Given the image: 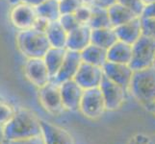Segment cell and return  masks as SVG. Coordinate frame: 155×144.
I'll list each match as a JSON object with an SVG mask.
<instances>
[{
    "label": "cell",
    "instance_id": "f35d334b",
    "mask_svg": "<svg viewBox=\"0 0 155 144\" xmlns=\"http://www.w3.org/2000/svg\"><path fill=\"white\" fill-rule=\"evenodd\" d=\"M149 140H150V144H155V135L149 136Z\"/></svg>",
    "mask_w": 155,
    "mask_h": 144
},
{
    "label": "cell",
    "instance_id": "5b68a950",
    "mask_svg": "<svg viewBox=\"0 0 155 144\" xmlns=\"http://www.w3.org/2000/svg\"><path fill=\"white\" fill-rule=\"evenodd\" d=\"M79 110L90 119H97L104 114L106 106L99 88L84 90Z\"/></svg>",
    "mask_w": 155,
    "mask_h": 144
},
{
    "label": "cell",
    "instance_id": "83f0119b",
    "mask_svg": "<svg viewBox=\"0 0 155 144\" xmlns=\"http://www.w3.org/2000/svg\"><path fill=\"white\" fill-rule=\"evenodd\" d=\"M117 3L124 5V7L131 10L138 17H142L146 5L143 0H117Z\"/></svg>",
    "mask_w": 155,
    "mask_h": 144
},
{
    "label": "cell",
    "instance_id": "4fadbf2b",
    "mask_svg": "<svg viewBox=\"0 0 155 144\" xmlns=\"http://www.w3.org/2000/svg\"><path fill=\"white\" fill-rule=\"evenodd\" d=\"M60 88L65 110L71 111L79 110L84 89L74 80H71V81H67L61 84Z\"/></svg>",
    "mask_w": 155,
    "mask_h": 144
},
{
    "label": "cell",
    "instance_id": "7bdbcfd3",
    "mask_svg": "<svg viewBox=\"0 0 155 144\" xmlns=\"http://www.w3.org/2000/svg\"><path fill=\"white\" fill-rule=\"evenodd\" d=\"M154 67H155V62H154Z\"/></svg>",
    "mask_w": 155,
    "mask_h": 144
},
{
    "label": "cell",
    "instance_id": "9a60e30c",
    "mask_svg": "<svg viewBox=\"0 0 155 144\" xmlns=\"http://www.w3.org/2000/svg\"><path fill=\"white\" fill-rule=\"evenodd\" d=\"M92 43V28L89 25H80L71 31L68 36L67 49L81 52Z\"/></svg>",
    "mask_w": 155,
    "mask_h": 144
},
{
    "label": "cell",
    "instance_id": "ba28073f",
    "mask_svg": "<svg viewBox=\"0 0 155 144\" xmlns=\"http://www.w3.org/2000/svg\"><path fill=\"white\" fill-rule=\"evenodd\" d=\"M38 18L36 8L25 3H19L12 6L9 14L10 22L18 31L33 28Z\"/></svg>",
    "mask_w": 155,
    "mask_h": 144
},
{
    "label": "cell",
    "instance_id": "2e32d148",
    "mask_svg": "<svg viewBox=\"0 0 155 144\" xmlns=\"http://www.w3.org/2000/svg\"><path fill=\"white\" fill-rule=\"evenodd\" d=\"M119 40L133 45L143 36L142 18L138 17L122 25L115 27Z\"/></svg>",
    "mask_w": 155,
    "mask_h": 144
},
{
    "label": "cell",
    "instance_id": "4316f807",
    "mask_svg": "<svg viewBox=\"0 0 155 144\" xmlns=\"http://www.w3.org/2000/svg\"><path fill=\"white\" fill-rule=\"evenodd\" d=\"M59 21L62 24V26L66 29V31L68 33H69L71 31L76 29L77 27H79L80 24L79 21L77 20L75 14H61L60 18H59Z\"/></svg>",
    "mask_w": 155,
    "mask_h": 144
},
{
    "label": "cell",
    "instance_id": "8992f818",
    "mask_svg": "<svg viewBox=\"0 0 155 144\" xmlns=\"http://www.w3.org/2000/svg\"><path fill=\"white\" fill-rule=\"evenodd\" d=\"M39 99L42 108L53 115L60 114L65 110L60 85H57L52 81L39 88Z\"/></svg>",
    "mask_w": 155,
    "mask_h": 144
},
{
    "label": "cell",
    "instance_id": "d590c367",
    "mask_svg": "<svg viewBox=\"0 0 155 144\" xmlns=\"http://www.w3.org/2000/svg\"><path fill=\"white\" fill-rule=\"evenodd\" d=\"M45 0H21V2L25 3V4H28L30 6H33V7H38L40 4H41L42 2H45Z\"/></svg>",
    "mask_w": 155,
    "mask_h": 144
},
{
    "label": "cell",
    "instance_id": "60d3db41",
    "mask_svg": "<svg viewBox=\"0 0 155 144\" xmlns=\"http://www.w3.org/2000/svg\"><path fill=\"white\" fill-rule=\"evenodd\" d=\"M151 111H152V113L155 114V105L153 106V108H152V110H151Z\"/></svg>",
    "mask_w": 155,
    "mask_h": 144
},
{
    "label": "cell",
    "instance_id": "ee69618b",
    "mask_svg": "<svg viewBox=\"0 0 155 144\" xmlns=\"http://www.w3.org/2000/svg\"><path fill=\"white\" fill-rule=\"evenodd\" d=\"M58 1H61V0H58Z\"/></svg>",
    "mask_w": 155,
    "mask_h": 144
},
{
    "label": "cell",
    "instance_id": "ab89813d",
    "mask_svg": "<svg viewBox=\"0 0 155 144\" xmlns=\"http://www.w3.org/2000/svg\"><path fill=\"white\" fill-rule=\"evenodd\" d=\"M143 2L145 3V5H147V4H150L152 2H155V0H143Z\"/></svg>",
    "mask_w": 155,
    "mask_h": 144
},
{
    "label": "cell",
    "instance_id": "1f68e13d",
    "mask_svg": "<svg viewBox=\"0 0 155 144\" xmlns=\"http://www.w3.org/2000/svg\"><path fill=\"white\" fill-rule=\"evenodd\" d=\"M127 144H150V140H149V136L140 134L131 137Z\"/></svg>",
    "mask_w": 155,
    "mask_h": 144
},
{
    "label": "cell",
    "instance_id": "d6986e66",
    "mask_svg": "<svg viewBox=\"0 0 155 144\" xmlns=\"http://www.w3.org/2000/svg\"><path fill=\"white\" fill-rule=\"evenodd\" d=\"M80 54H81L82 61L90 65L103 67V66L108 62L107 50L94 43L88 45L83 51L80 52Z\"/></svg>",
    "mask_w": 155,
    "mask_h": 144
},
{
    "label": "cell",
    "instance_id": "44dd1931",
    "mask_svg": "<svg viewBox=\"0 0 155 144\" xmlns=\"http://www.w3.org/2000/svg\"><path fill=\"white\" fill-rule=\"evenodd\" d=\"M108 12L111 24L114 28L138 18V15L135 13H133L131 10L117 2L108 8Z\"/></svg>",
    "mask_w": 155,
    "mask_h": 144
},
{
    "label": "cell",
    "instance_id": "ac0fdd59",
    "mask_svg": "<svg viewBox=\"0 0 155 144\" xmlns=\"http://www.w3.org/2000/svg\"><path fill=\"white\" fill-rule=\"evenodd\" d=\"M108 62L129 65L132 59V45L124 41L117 40L107 50Z\"/></svg>",
    "mask_w": 155,
    "mask_h": 144
},
{
    "label": "cell",
    "instance_id": "3957f363",
    "mask_svg": "<svg viewBox=\"0 0 155 144\" xmlns=\"http://www.w3.org/2000/svg\"><path fill=\"white\" fill-rule=\"evenodd\" d=\"M15 41L18 51L26 59L44 58L51 47L45 32L34 28L18 31Z\"/></svg>",
    "mask_w": 155,
    "mask_h": 144
},
{
    "label": "cell",
    "instance_id": "52a82bcc",
    "mask_svg": "<svg viewBox=\"0 0 155 144\" xmlns=\"http://www.w3.org/2000/svg\"><path fill=\"white\" fill-rule=\"evenodd\" d=\"M24 75L32 85L38 88L45 86L52 80L44 58L26 59L24 63Z\"/></svg>",
    "mask_w": 155,
    "mask_h": 144
},
{
    "label": "cell",
    "instance_id": "b9f144b4",
    "mask_svg": "<svg viewBox=\"0 0 155 144\" xmlns=\"http://www.w3.org/2000/svg\"><path fill=\"white\" fill-rule=\"evenodd\" d=\"M3 144H10V142H9V141H7V140H6V141H5V142H4V143H3Z\"/></svg>",
    "mask_w": 155,
    "mask_h": 144
},
{
    "label": "cell",
    "instance_id": "cb8c5ba5",
    "mask_svg": "<svg viewBox=\"0 0 155 144\" xmlns=\"http://www.w3.org/2000/svg\"><path fill=\"white\" fill-rule=\"evenodd\" d=\"M89 26L92 29L113 27L111 24L108 9L93 6V14L90 20Z\"/></svg>",
    "mask_w": 155,
    "mask_h": 144
},
{
    "label": "cell",
    "instance_id": "7c38bea8",
    "mask_svg": "<svg viewBox=\"0 0 155 144\" xmlns=\"http://www.w3.org/2000/svg\"><path fill=\"white\" fill-rule=\"evenodd\" d=\"M82 62L83 61L80 52L68 50L66 58L64 60L60 69L56 73V75L52 78L51 81L57 85H61L67 81L73 80Z\"/></svg>",
    "mask_w": 155,
    "mask_h": 144
},
{
    "label": "cell",
    "instance_id": "e0dca14e",
    "mask_svg": "<svg viewBox=\"0 0 155 144\" xmlns=\"http://www.w3.org/2000/svg\"><path fill=\"white\" fill-rule=\"evenodd\" d=\"M45 35L51 47L67 48L68 33L63 27L60 21H51L45 30Z\"/></svg>",
    "mask_w": 155,
    "mask_h": 144
},
{
    "label": "cell",
    "instance_id": "74e56055",
    "mask_svg": "<svg viewBox=\"0 0 155 144\" xmlns=\"http://www.w3.org/2000/svg\"><path fill=\"white\" fill-rule=\"evenodd\" d=\"M84 5H89V6H94L95 0H80Z\"/></svg>",
    "mask_w": 155,
    "mask_h": 144
},
{
    "label": "cell",
    "instance_id": "e575fe53",
    "mask_svg": "<svg viewBox=\"0 0 155 144\" xmlns=\"http://www.w3.org/2000/svg\"><path fill=\"white\" fill-rule=\"evenodd\" d=\"M117 2V0H95L94 6L108 9L111 6H113L114 4H116Z\"/></svg>",
    "mask_w": 155,
    "mask_h": 144
},
{
    "label": "cell",
    "instance_id": "6da1fadb",
    "mask_svg": "<svg viewBox=\"0 0 155 144\" xmlns=\"http://www.w3.org/2000/svg\"><path fill=\"white\" fill-rule=\"evenodd\" d=\"M3 128L7 141L23 139L41 135V119L32 110L25 108L15 110L12 119Z\"/></svg>",
    "mask_w": 155,
    "mask_h": 144
},
{
    "label": "cell",
    "instance_id": "484cf974",
    "mask_svg": "<svg viewBox=\"0 0 155 144\" xmlns=\"http://www.w3.org/2000/svg\"><path fill=\"white\" fill-rule=\"evenodd\" d=\"M75 17L81 25H89L93 14V6L82 4L75 13Z\"/></svg>",
    "mask_w": 155,
    "mask_h": 144
},
{
    "label": "cell",
    "instance_id": "ffe728a7",
    "mask_svg": "<svg viewBox=\"0 0 155 144\" xmlns=\"http://www.w3.org/2000/svg\"><path fill=\"white\" fill-rule=\"evenodd\" d=\"M119 40L114 27L92 29V43L108 50Z\"/></svg>",
    "mask_w": 155,
    "mask_h": 144
},
{
    "label": "cell",
    "instance_id": "9c48e42d",
    "mask_svg": "<svg viewBox=\"0 0 155 144\" xmlns=\"http://www.w3.org/2000/svg\"><path fill=\"white\" fill-rule=\"evenodd\" d=\"M99 88L102 92L107 110H120L124 104L126 93L128 91L105 76L101 82Z\"/></svg>",
    "mask_w": 155,
    "mask_h": 144
},
{
    "label": "cell",
    "instance_id": "f546056e",
    "mask_svg": "<svg viewBox=\"0 0 155 144\" xmlns=\"http://www.w3.org/2000/svg\"><path fill=\"white\" fill-rule=\"evenodd\" d=\"M143 35L155 40V18H141Z\"/></svg>",
    "mask_w": 155,
    "mask_h": 144
},
{
    "label": "cell",
    "instance_id": "4dcf8cb0",
    "mask_svg": "<svg viewBox=\"0 0 155 144\" xmlns=\"http://www.w3.org/2000/svg\"><path fill=\"white\" fill-rule=\"evenodd\" d=\"M9 142H10V144H45L42 134L39 135V136L23 138V139H18V140L9 141Z\"/></svg>",
    "mask_w": 155,
    "mask_h": 144
},
{
    "label": "cell",
    "instance_id": "d6a6232c",
    "mask_svg": "<svg viewBox=\"0 0 155 144\" xmlns=\"http://www.w3.org/2000/svg\"><path fill=\"white\" fill-rule=\"evenodd\" d=\"M141 18H155V2L146 5Z\"/></svg>",
    "mask_w": 155,
    "mask_h": 144
},
{
    "label": "cell",
    "instance_id": "7402d4cb",
    "mask_svg": "<svg viewBox=\"0 0 155 144\" xmlns=\"http://www.w3.org/2000/svg\"><path fill=\"white\" fill-rule=\"evenodd\" d=\"M67 48H56L50 47L49 50L46 52L44 57V60L46 63V66L48 68L51 77L53 78L56 73L59 71L62 63L64 62L67 55Z\"/></svg>",
    "mask_w": 155,
    "mask_h": 144
},
{
    "label": "cell",
    "instance_id": "277c9868",
    "mask_svg": "<svg viewBox=\"0 0 155 144\" xmlns=\"http://www.w3.org/2000/svg\"><path fill=\"white\" fill-rule=\"evenodd\" d=\"M155 40L143 35L132 45V59L130 66L134 71L154 66Z\"/></svg>",
    "mask_w": 155,
    "mask_h": 144
},
{
    "label": "cell",
    "instance_id": "836d02e7",
    "mask_svg": "<svg viewBox=\"0 0 155 144\" xmlns=\"http://www.w3.org/2000/svg\"><path fill=\"white\" fill-rule=\"evenodd\" d=\"M49 24V21H47L44 18H41L38 17V18H37L36 22L33 26V28L36 29V30H39V31H41V32H45L47 26H48Z\"/></svg>",
    "mask_w": 155,
    "mask_h": 144
},
{
    "label": "cell",
    "instance_id": "7a4b0ae2",
    "mask_svg": "<svg viewBox=\"0 0 155 144\" xmlns=\"http://www.w3.org/2000/svg\"><path fill=\"white\" fill-rule=\"evenodd\" d=\"M129 92L146 109L151 110L155 105V67L134 71Z\"/></svg>",
    "mask_w": 155,
    "mask_h": 144
},
{
    "label": "cell",
    "instance_id": "8d00e7d4",
    "mask_svg": "<svg viewBox=\"0 0 155 144\" xmlns=\"http://www.w3.org/2000/svg\"><path fill=\"white\" fill-rule=\"evenodd\" d=\"M5 141H6V138H5L4 135V128L0 126V144H3Z\"/></svg>",
    "mask_w": 155,
    "mask_h": 144
},
{
    "label": "cell",
    "instance_id": "5bb4252c",
    "mask_svg": "<svg viewBox=\"0 0 155 144\" xmlns=\"http://www.w3.org/2000/svg\"><path fill=\"white\" fill-rule=\"evenodd\" d=\"M41 124L45 144H74L72 136L66 129L42 119Z\"/></svg>",
    "mask_w": 155,
    "mask_h": 144
},
{
    "label": "cell",
    "instance_id": "603a6c76",
    "mask_svg": "<svg viewBox=\"0 0 155 144\" xmlns=\"http://www.w3.org/2000/svg\"><path fill=\"white\" fill-rule=\"evenodd\" d=\"M36 11L39 18H44L49 22L59 20L61 17L60 5L58 0H45L38 7H36Z\"/></svg>",
    "mask_w": 155,
    "mask_h": 144
},
{
    "label": "cell",
    "instance_id": "f1b7e54d",
    "mask_svg": "<svg viewBox=\"0 0 155 144\" xmlns=\"http://www.w3.org/2000/svg\"><path fill=\"white\" fill-rule=\"evenodd\" d=\"M59 5H60L61 14H74L82 5V2L80 0H61L59 1Z\"/></svg>",
    "mask_w": 155,
    "mask_h": 144
},
{
    "label": "cell",
    "instance_id": "8fae6325",
    "mask_svg": "<svg viewBox=\"0 0 155 144\" xmlns=\"http://www.w3.org/2000/svg\"><path fill=\"white\" fill-rule=\"evenodd\" d=\"M102 68L104 76L106 78H108L112 82L129 91L132 77L134 74V70L132 69L130 65L107 62Z\"/></svg>",
    "mask_w": 155,
    "mask_h": 144
},
{
    "label": "cell",
    "instance_id": "d4e9b609",
    "mask_svg": "<svg viewBox=\"0 0 155 144\" xmlns=\"http://www.w3.org/2000/svg\"><path fill=\"white\" fill-rule=\"evenodd\" d=\"M15 110L10 103L0 99V126L4 127L12 119Z\"/></svg>",
    "mask_w": 155,
    "mask_h": 144
},
{
    "label": "cell",
    "instance_id": "30bf717a",
    "mask_svg": "<svg viewBox=\"0 0 155 144\" xmlns=\"http://www.w3.org/2000/svg\"><path fill=\"white\" fill-rule=\"evenodd\" d=\"M104 78L103 68L82 62L74 77L75 81L84 90L99 88Z\"/></svg>",
    "mask_w": 155,
    "mask_h": 144
}]
</instances>
